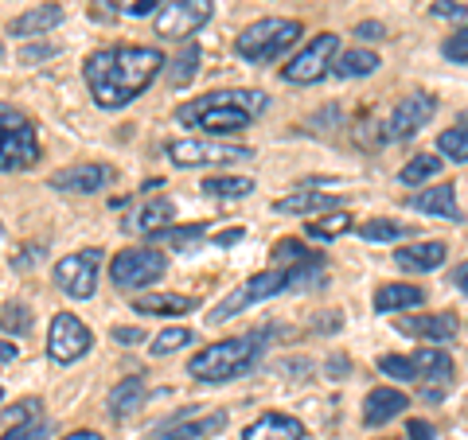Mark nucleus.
Segmentation results:
<instances>
[{
	"label": "nucleus",
	"instance_id": "1",
	"mask_svg": "<svg viewBox=\"0 0 468 440\" xmlns=\"http://www.w3.org/2000/svg\"><path fill=\"white\" fill-rule=\"evenodd\" d=\"M160 70H165V55L156 47H101L86 55L82 79L101 110H125L156 82Z\"/></svg>",
	"mask_w": 468,
	"mask_h": 440
},
{
	"label": "nucleus",
	"instance_id": "2",
	"mask_svg": "<svg viewBox=\"0 0 468 440\" xmlns=\"http://www.w3.org/2000/svg\"><path fill=\"white\" fill-rule=\"evenodd\" d=\"M266 355V331H250V335H239V340H223V343H211L203 347L199 355L187 359V374L196 382H207V386H223L234 382V378H246Z\"/></svg>",
	"mask_w": 468,
	"mask_h": 440
},
{
	"label": "nucleus",
	"instance_id": "3",
	"mask_svg": "<svg viewBox=\"0 0 468 440\" xmlns=\"http://www.w3.org/2000/svg\"><path fill=\"white\" fill-rule=\"evenodd\" d=\"M176 121L184 129H203L207 137H239L250 129V117L230 101V90H215L199 101H184L176 110Z\"/></svg>",
	"mask_w": 468,
	"mask_h": 440
},
{
	"label": "nucleus",
	"instance_id": "4",
	"mask_svg": "<svg viewBox=\"0 0 468 440\" xmlns=\"http://www.w3.org/2000/svg\"><path fill=\"white\" fill-rule=\"evenodd\" d=\"M297 36H301V24L297 20H285V16H266L250 24L246 32L234 39V55L246 58V63H277L289 47H297Z\"/></svg>",
	"mask_w": 468,
	"mask_h": 440
},
{
	"label": "nucleus",
	"instance_id": "5",
	"mask_svg": "<svg viewBox=\"0 0 468 440\" xmlns=\"http://www.w3.org/2000/svg\"><path fill=\"white\" fill-rule=\"evenodd\" d=\"M39 133L32 117L0 101V172H27L39 164Z\"/></svg>",
	"mask_w": 468,
	"mask_h": 440
},
{
	"label": "nucleus",
	"instance_id": "6",
	"mask_svg": "<svg viewBox=\"0 0 468 440\" xmlns=\"http://www.w3.org/2000/svg\"><path fill=\"white\" fill-rule=\"evenodd\" d=\"M165 273H168V257L160 254V249H153V246L122 249V254L110 261L113 288H144V285H156Z\"/></svg>",
	"mask_w": 468,
	"mask_h": 440
},
{
	"label": "nucleus",
	"instance_id": "7",
	"mask_svg": "<svg viewBox=\"0 0 468 440\" xmlns=\"http://www.w3.org/2000/svg\"><path fill=\"white\" fill-rule=\"evenodd\" d=\"M335 55H340V36L320 32V36H313L297 55L289 58V67L282 70V79L292 82V86H313V82H320L332 70Z\"/></svg>",
	"mask_w": 468,
	"mask_h": 440
},
{
	"label": "nucleus",
	"instance_id": "8",
	"mask_svg": "<svg viewBox=\"0 0 468 440\" xmlns=\"http://www.w3.org/2000/svg\"><path fill=\"white\" fill-rule=\"evenodd\" d=\"M98 273H101V249H79L55 261V285L70 300H90L98 292Z\"/></svg>",
	"mask_w": 468,
	"mask_h": 440
},
{
	"label": "nucleus",
	"instance_id": "9",
	"mask_svg": "<svg viewBox=\"0 0 468 440\" xmlns=\"http://www.w3.org/2000/svg\"><path fill=\"white\" fill-rule=\"evenodd\" d=\"M165 152L176 168H211V164H234V160H254V149H246V144H215L199 137L168 141Z\"/></svg>",
	"mask_w": 468,
	"mask_h": 440
},
{
	"label": "nucleus",
	"instance_id": "10",
	"mask_svg": "<svg viewBox=\"0 0 468 440\" xmlns=\"http://www.w3.org/2000/svg\"><path fill=\"white\" fill-rule=\"evenodd\" d=\"M285 292V269H266V273H254L250 281H246L239 292H230L227 300H218L211 308L207 324H227V320H234L239 312H246L250 304L258 300H270V297H282Z\"/></svg>",
	"mask_w": 468,
	"mask_h": 440
},
{
	"label": "nucleus",
	"instance_id": "11",
	"mask_svg": "<svg viewBox=\"0 0 468 440\" xmlns=\"http://www.w3.org/2000/svg\"><path fill=\"white\" fill-rule=\"evenodd\" d=\"M223 429H227V414H223V409L187 405L176 417H168L165 424H156V429L149 433V440H207V436L223 433Z\"/></svg>",
	"mask_w": 468,
	"mask_h": 440
},
{
	"label": "nucleus",
	"instance_id": "12",
	"mask_svg": "<svg viewBox=\"0 0 468 440\" xmlns=\"http://www.w3.org/2000/svg\"><path fill=\"white\" fill-rule=\"evenodd\" d=\"M215 16V0H172L156 12L160 39H192L203 24Z\"/></svg>",
	"mask_w": 468,
	"mask_h": 440
},
{
	"label": "nucleus",
	"instance_id": "13",
	"mask_svg": "<svg viewBox=\"0 0 468 440\" xmlns=\"http://www.w3.org/2000/svg\"><path fill=\"white\" fill-rule=\"evenodd\" d=\"M433 113H437V98L433 94H410V98H402L399 106L390 110V117H387L383 141L387 144H402L410 137H418L421 129L433 121Z\"/></svg>",
	"mask_w": 468,
	"mask_h": 440
},
{
	"label": "nucleus",
	"instance_id": "14",
	"mask_svg": "<svg viewBox=\"0 0 468 440\" xmlns=\"http://www.w3.org/2000/svg\"><path fill=\"white\" fill-rule=\"evenodd\" d=\"M90 347H94V335H90V328H86L79 316L58 312V316L51 320V328H48V355H51L58 366L79 362Z\"/></svg>",
	"mask_w": 468,
	"mask_h": 440
},
{
	"label": "nucleus",
	"instance_id": "15",
	"mask_svg": "<svg viewBox=\"0 0 468 440\" xmlns=\"http://www.w3.org/2000/svg\"><path fill=\"white\" fill-rule=\"evenodd\" d=\"M110 180H113V168L110 164H70V168H58L51 175V192H63V195H94Z\"/></svg>",
	"mask_w": 468,
	"mask_h": 440
},
{
	"label": "nucleus",
	"instance_id": "16",
	"mask_svg": "<svg viewBox=\"0 0 468 440\" xmlns=\"http://www.w3.org/2000/svg\"><path fill=\"white\" fill-rule=\"evenodd\" d=\"M406 409H410V398L402 390L375 386L367 398H363V424H367V429H378V424H390L394 417H402Z\"/></svg>",
	"mask_w": 468,
	"mask_h": 440
},
{
	"label": "nucleus",
	"instance_id": "17",
	"mask_svg": "<svg viewBox=\"0 0 468 440\" xmlns=\"http://www.w3.org/2000/svg\"><path fill=\"white\" fill-rule=\"evenodd\" d=\"M410 359H414V366H418V382H433L430 398L437 402L441 398V386L452 382V355L441 347H418Z\"/></svg>",
	"mask_w": 468,
	"mask_h": 440
},
{
	"label": "nucleus",
	"instance_id": "18",
	"mask_svg": "<svg viewBox=\"0 0 468 440\" xmlns=\"http://www.w3.org/2000/svg\"><path fill=\"white\" fill-rule=\"evenodd\" d=\"M410 207L421 211V215L445 218V223H452V226L464 223V211L457 207V187H452V183H441V187H430V192L410 195Z\"/></svg>",
	"mask_w": 468,
	"mask_h": 440
},
{
	"label": "nucleus",
	"instance_id": "19",
	"mask_svg": "<svg viewBox=\"0 0 468 440\" xmlns=\"http://www.w3.org/2000/svg\"><path fill=\"white\" fill-rule=\"evenodd\" d=\"M449 257V246L445 242H418V246H402L394 249V266H399L402 273H433L441 269Z\"/></svg>",
	"mask_w": 468,
	"mask_h": 440
},
{
	"label": "nucleus",
	"instance_id": "20",
	"mask_svg": "<svg viewBox=\"0 0 468 440\" xmlns=\"http://www.w3.org/2000/svg\"><path fill=\"white\" fill-rule=\"evenodd\" d=\"M144 398H149V390H144V374H129V378H122V382L110 390L106 414L113 421H125V417H133L137 409L144 405Z\"/></svg>",
	"mask_w": 468,
	"mask_h": 440
},
{
	"label": "nucleus",
	"instance_id": "21",
	"mask_svg": "<svg viewBox=\"0 0 468 440\" xmlns=\"http://www.w3.org/2000/svg\"><path fill=\"white\" fill-rule=\"evenodd\" d=\"M242 440H304V424L289 414H266L246 424Z\"/></svg>",
	"mask_w": 468,
	"mask_h": 440
},
{
	"label": "nucleus",
	"instance_id": "22",
	"mask_svg": "<svg viewBox=\"0 0 468 440\" xmlns=\"http://www.w3.org/2000/svg\"><path fill=\"white\" fill-rule=\"evenodd\" d=\"M58 24H63V8L58 5H36V8L20 12V16L8 24V32L20 36V39H36V36H48Z\"/></svg>",
	"mask_w": 468,
	"mask_h": 440
},
{
	"label": "nucleus",
	"instance_id": "23",
	"mask_svg": "<svg viewBox=\"0 0 468 440\" xmlns=\"http://www.w3.org/2000/svg\"><path fill=\"white\" fill-rule=\"evenodd\" d=\"M402 331L410 335H421V340H433V343H449V340H457V316L452 312H433V316H410L402 320Z\"/></svg>",
	"mask_w": 468,
	"mask_h": 440
},
{
	"label": "nucleus",
	"instance_id": "24",
	"mask_svg": "<svg viewBox=\"0 0 468 440\" xmlns=\"http://www.w3.org/2000/svg\"><path fill=\"white\" fill-rule=\"evenodd\" d=\"M426 304V288L418 285H383L375 292V312L394 316V312H410V308Z\"/></svg>",
	"mask_w": 468,
	"mask_h": 440
},
{
	"label": "nucleus",
	"instance_id": "25",
	"mask_svg": "<svg viewBox=\"0 0 468 440\" xmlns=\"http://www.w3.org/2000/svg\"><path fill=\"white\" fill-rule=\"evenodd\" d=\"M192 308H196V300L180 297V292H144V297L133 300L137 316H184V312H192Z\"/></svg>",
	"mask_w": 468,
	"mask_h": 440
},
{
	"label": "nucleus",
	"instance_id": "26",
	"mask_svg": "<svg viewBox=\"0 0 468 440\" xmlns=\"http://www.w3.org/2000/svg\"><path fill=\"white\" fill-rule=\"evenodd\" d=\"M277 211H282V215H328V211H340V195H328V192H292L285 199H277Z\"/></svg>",
	"mask_w": 468,
	"mask_h": 440
},
{
	"label": "nucleus",
	"instance_id": "27",
	"mask_svg": "<svg viewBox=\"0 0 468 440\" xmlns=\"http://www.w3.org/2000/svg\"><path fill=\"white\" fill-rule=\"evenodd\" d=\"M172 218H176V203L160 195V199H149V203H144L141 215H137V218H129V223H125V230H137V234H149V238H153L156 230L172 226Z\"/></svg>",
	"mask_w": 468,
	"mask_h": 440
},
{
	"label": "nucleus",
	"instance_id": "28",
	"mask_svg": "<svg viewBox=\"0 0 468 440\" xmlns=\"http://www.w3.org/2000/svg\"><path fill=\"white\" fill-rule=\"evenodd\" d=\"M378 67H383V58H378L375 51H367V47L340 51V55H335V63H332V70L340 79H371Z\"/></svg>",
	"mask_w": 468,
	"mask_h": 440
},
{
	"label": "nucleus",
	"instance_id": "29",
	"mask_svg": "<svg viewBox=\"0 0 468 440\" xmlns=\"http://www.w3.org/2000/svg\"><path fill=\"white\" fill-rule=\"evenodd\" d=\"M199 192L211 199H246L254 192V180L250 175H207Z\"/></svg>",
	"mask_w": 468,
	"mask_h": 440
},
{
	"label": "nucleus",
	"instance_id": "30",
	"mask_svg": "<svg viewBox=\"0 0 468 440\" xmlns=\"http://www.w3.org/2000/svg\"><path fill=\"white\" fill-rule=\"evenodd\" d=\"M320 285H328L324 261H301V266L285 269V292H313Z\"/></svg>",
	"mask_w": 468,
	"mask_h": 440
},
{
	"label": "nucleus",
	"instance_id": "31",
	"mask_svg": "<svg viewBox=\"0 0 468 440\" xmlns=\"http://www.w3.org/2000/svg\"><path fill=\"white\" fill-rule=\"evenodd\" d=\"M441 168H445V160H441V156L421 152V156H414V160H410V164L399 172V180H402L406 187H421V183L437 180V175H441Z\"/></svg>",
	"mask_w": 468,
	"mask_h": 440
},
{
	"label": "nucleus",
	"instance_id": "32",
	"mask_svg": "<svg viewBox=\"0 0 468 440\" xmlns=\"http://www.w3.org/2000/svg\"><path fill=\"white\" fill-rule=\"evenodd\" d=\"M199 63H203V51L196 47V43H187V47L180 51V58H172V67H168V86H187L196 75H199Z\"/></svg>",
	"mask_w": 468,
	"mask_h": 440
},
{
	"label": "nucleus",
	"instance_id": "33",
	"mask_svg": "<svg viewBox=\"0 0 468 440\" xmlns=\"http://www.w3.org/2000/svg\"><path fill=\"white\" fill-rule=\"evenodd\" d=\"M347 230H351L347 211H332V215H320L316 223H304V234H309V238H324V242L340 238V234H347Z\"/></svg>",
	"mask_w": 468,
	"mask_h": 440
},
{
	"label": "nucleus",
	"instance_id": "34",
	"mask_svg": "<svg viewBox=\"0 0 468 440\" xmlns=\"http://www.w3.org/2000/svg\"><path fill=\"white\" fill-rule=\"evenodd\" d=\"M437 152L452 164H468V125H452L437 137Z\"/></svg>",
	"mask_w": 468,
	"mask_h": 440
},
{
	"label": "nucleus",
	"instance_id": "35",
	"mask_svg": "<svg viewBox=\"0 0 468 440\" xmlns=\"http://www.w3.org/2000/svg\"><path fill=\"white\" fill-rule=\"evenodd\" d=\"M153 238L156 242H172V246H180L184 254H192V242L207 238V226H203V223H196V226H165V230H156Z\"/></svg>",
	"mask_w": 468,
	"mask_h": 440
},
{
	"label": "nucleus",
	"instance_id": "36",
	"mask_svg": "<svg viewBox=\"0 0 468 440\" xmlns=\"http://www.w3.org/2000/svg\"><path fill=\"white\" fill-rule=\"evenodd\" d=\"M359 234L367 242H399V238L410 234V226L406 223H390V218H371V223L359 226Z\"/></svg>",
	"mask_w": 468,
	"mask_h": 440
},
{
	"label": "nucleus",
	"instance_id": "37",
	"mask_svg": "<svg viewBox=\"0 0 468 440\" xmlns=\"http://www.w3.org/2000/svg\"><path fill=\"white\" fill-rule=\"evenodd\" d=\"M192 340H196L192 328H168V331H160V335H156L149 351H153V359H165V355H176L180 347H187Z\"/></svg>",
	"mask_w": 468,
	"mask_h": 440
},
{
	"label": "nucleus",
	"instance_id": "38",
	"mask_svg": "<svg viewBox=\"0 0 468 440\" xmlns=\"http://www.w3.org/2000/svg\"><path fill=\"white\" fill-rule=\"evenodd\" d=\"M0 331H8V335H27L32 331V312H27V304H5L0 308Z\"/></svg>",
	"mask_w": 468,
	"mask_h": 440
},
{
	"label": "nucleus",
	"instance_id": "39",
	"mask_svg": "<svg viewBox=\"0 0 468 440\" xmlns=\"http://www.w3.org/2000/svg\"><path fill=\"white\" fill-rule=\"evenodd\" d=\"M55 433V424H51V417H32V421H20V424H12V429L0 436V440H48Z\"/></svg>",
	"mask_w": 468,
	"mask_h": 440
},
{
	"label": "nucleus",
	"instance_id": "40",
	"mask_svg": "<svg viewBox=\"0 0 468 440\" xmlns=\"http://www.w3.org/2000/svg\"><path fill=\"white\" fill-rule=\"evenodd\" d=\"M378 371L394 378V382H418V366L410 355H383L378 359Z\"/></svg>",
	"mask_w": 468,
	"mask_h": 440
},
{
	"label": "nucleus",
	"instance_id": "41",
	"mask_svg": "<svg viewBox=\"0 0 468 440\" xmlns=\"http://www.w3.org/2000/svg\"><path fill=\"white\" fill-rule=\"evenodd\" d=\"M273 257L277 261H292V266H301V261H320L316 254L304 242H297V238H285V242H277V249H273Z\"/></svg>",
	"mask_w": 468,
	"mask_h": 440
},
{
	"label": "nucleus",
	"instance_id": "42",
	"mask_svg": "<svg viewBox=\"0 0 468 440\" xmlns=\"http://www.w3.org/2000/svg\"><path fill=\"white\" fill-rule=\"evenodd\" d=\"M445 58L449 63H468V27H461V32H452L445 39Z\"/></svg>",
	"mask_w": 468,
	"mask_h": 440
},
{
	"label": "nucleus",
	"instance_id": "43",
	"mask_svg": "<svg viewBox=\"0 0 468 440\" xmlns=\"http://www.w3.org/2000/svg\"><path fill=\"white\" fill-rule=\"evenodd\" d=\"M433 16L437 20H464L468 5H464V0H433Z\"/></svg>",
	"mask_w": 468,
	"mask_h": 440
},
{
	"label": "nucleus",
	"instance_id": "44",
	"mask_svg": "<svg viewBox=\"0 0 468 440\" xmlns=\"http://www.w3.org/2000/svg\"><path fill=\"white\" fill-rule=\"evenodd\" d=\"M5 417H8V424H20V421L39 417V398H27V402H20V405H12Z\"/></svg>",
	"mask_w": 468,
	"mask_h": 440
},
{
	"label": "nucleus",
	"instance_id": "45",
	"mask_svg": "<svg viewBox=\"0 0 468 440\" xmlns=\"http://www.w3.org/2000/svg\"><path fill=\"white\" fill-rule=\"evenodd\" d=\"M51 55H58L55 43H36V47H24L20 51V63L32 67V63H43V58H51Z\"/></svg>",
	"mask_w": 468,
	"mask_h": 440
},
{
	"label": "nucleus",
	"instance_id": "46",
	"mask_svg": "<svg viewBox=\"0 0 468 440\" xmlns=\"http://www.w3.org/2000/svg\"><path fill=\"white\" fill-rule=\"evenodd\" d=\"M356 36H359V39H367V43H378V39H390V32H387V24H378V20H363V24L356 27Z\"/></svg>",
	"mask_w": 468,
	"mask_h": 440
},
{
	"label": "nucleus",
	"instance_id": "47",
	"mask_svg": "<svg viewBox=\"0 0 468 440\" xmlns=\"http://www.w3.org/2000/svg\"><path fill=\"white\" fill-rule=\"evenodd\" d=\"M406 436H410V440H433L437 433H433V424H430V421L410 417V424H406Z\"/></svg>",
	"mask_w": 468,
	"mask_h": 440
},
{
	"label": "nucleus",
	"instance_id": "48",
	"mask_svg": "<svg viewBox=\"0 0 468 440\" xmlns=\"http://www.w3.org/2000/svg\"><path fill=\"white\" fill-rule=\"evenodd\" d=\"M117 343H129V347H141L144 343V328H113L110 331Z\"/></svg>",
	"mask_w": 468,
	"mask_h": 440
},
{
	"label": "nucleus",
	"instance_id": "49",
	"mask_svg": "<svg viewBox=\"0 0 468 440\" xmlns=\"http://www.w3.org/2000/svg\"><path fill=\"white\" fill-rule=\"evenodd\" d=\"M160 5H168V0H137V5H129V16L141 20V16H156Z\"/></svg>",
	"mask_w": 468,
	"mask_h": 440
},
{
	"label": "nucleus",
	"instance_id": "50",
	"mask_svg": "<svg viewBox=\"0 0 468 440\" xmlns=\"http://www.w3.org/2000/svg\"><path fill=\"white\" fill-rule=\"evenodd\" d=\"M36 261H39V246H24V254L12 257V269H27V266H36Z\"/></svg>",
	"mask_w": 468,
	"mask_h": 440
},
{
	"label": "nucleus",
	"instance_id": "51",
	"mask_svg": "<svg viewBox=\"0 0 468 440\" xmlns=\"http://www.w3.org/2000/svg\"><path fill=\"white\" fill-rule=\"evenodd\" d=\"M452 285H457V288L464 292V297H468V261H464V266L452 269Z\"/></svg>",
	"mask_w": 468,
	"mask_h": 440
},
{
	"label": "nucleus",
	"instance_id": "52",
	"mask_svg": "<svg viewBox=\"0 0 468 440\" xmlns=\"http://www.w3.org/2000/svg\"><path fill=\"white\" fill-rule=\"evenodd\" d=\"M16 355H20V347H16V343H12V340H0V362H12Z\"/></svg>",
	"mask_w": 468,
	"mask_h": 440
},
{
	"label": "nucleus",
	"instance_id": "53",
	"mask_svg": "<svg viewBox=\"0 0 468 440\" xmlns=\"http://www.w3.org/2000/svg\"><path fill=\"white\" fill-rule=\"evenodd\" d=\"M239 238H242V230L234 226V230H223V234H218L215 242H218V246H230V242H239Z\"/></svg>",
	"mask_w": 468,
	"mask_h": 440
},
{
	"label": "nucleus",
	"instance_id": "54",
	"mask_svg": "<svg viewBox=\"0 0 468 440\" xmlns=\"http://www.w3.org/2000/svg\"><path fill=\"white\" fill-rule=\"evenodd\" d=\"M63 440H101V433H94V429H79V433H67Z\"/></svg>",
	"mask_w": 468,
	"mask_h": 440
},
{
	"label": "nucleus",
	"instance_id": "55",
	"mask_svg": "<svg viewBox=\"0 0 468 440\" xmlns=\"http://www.w3.org/2000/svg\"><path fill=\"white\" fill-rule=\"evenodd\" d=\"M332 374H335V382L347 378V359H332Z\"/></svg>",
	"mask_w": 468,
	"mask_h": 440
},
{
	"label": "nucleus",
	"instance_id": "56",
	"mask_svg": "<svg viewBox=\"0 0 468 440\" xmlns=\"http://www.w3.org/2000/svg\"><path fill=\"white\" fill-rule=\"evenodd\" d=\"M0 58H5V43H0Z\"/></svg>",
	"mask_w": 468,
	"mask_h": 440
},
{
	"label": "nucleus",
	"instance_id": "57",
	"mask_svg": "<svg viewBox=\"0 0 468 440\" xmlns=\"http://www.w3.org/2000/svg\"><path fill=\"white\" fill-rule=\"evenodd\" d=\"M0 398H5V390H0Z\"/></svg>",
	"mask_w": 468,
	"mask_h": 440
}]
</instances>
